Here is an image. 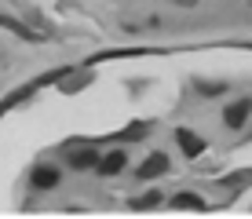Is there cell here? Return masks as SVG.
I'll use <instances>...</instances> for the list:
<instances>
[{
	"mask_svg": "<svg viewBox=\"0 0 252 219\" xmlns=\"http://www.w3.org/2000/svg\"><path fill=\"white\" fill-rule=\"evenodd\" d=\"M249 113H252V102H249V99H238L234 106L223 110V121H227V128H241V125L249 121Z\"/></svg>",
	"mask_w": 252,
	"mask_h": 219,
	"instance_id": "cell-1",
	"label": "cell"
},
{
	"mask_svg": "<svg viewBox=\"0 0 252 219\" xmlns=\"http://www.w3.org/2000/svg\"><path fill=\"white\" fill-rule=\"evenodd\" d=\"M164 168H168V157L164 154H150L146 164H139V179H158V175H164Z\"/></svg>",
	"mask_w": 252,
	"mask_h": 219,
	"instance_id": "cell-2",
	"label": "cell"
},
{
	"mask_svg": "<svg viewBox=\"0 0 252 219\" xmlns=\"http://www.w3.org/2000/svg\"><path fill=\"white\" fill-rule=\"evenodd\" d=\"M176 135H179V146H183V150H187L190 157H197V154L205 150V143H201V139H197V135H194L190 128H179Z\"/></svg>",
	"mask_w": 252,
	"mask_h": 219,
	"instance_id": "cell-3",
	"label": "cell"
},
{
	"mask_svg": "<svg viewBox=\"0 0 252 219\" xmlns=\"http://www.w3.org/2000/svg\"><path fill=\"white\" fill-rule=\"evenodd\" d=\"M55 183H59L55 168H37V172H33V190H51Z\"/></svg>",
	"mask_w": 252,
	"mask_h": 219,
	"instance_id": "cell-4",
	"label": "cell"
},
{
	"mask_svg": "<svg viewBox=\"0 0 252 219\" xmlns=\"http://www.w3.org/2000/svg\"><path fill=\"white\" fill-rule=\"evenodd\" d=\"M121 168H125V154H121V150L106 154V157H102V161H99V172H102V175H117Z\"/></svg>",
	"mask_w": 252,
	"mask_h": 219,
	"instance_id": "cell-5",
	"label": "cell"
},
{
	"mask_svg": "<svg viewBox=\"0 0 252 219\" xmlns=\"http://www.w3.org/2000/svg\"><path fill=\"white\" fill-rule=\"evenodd\" d=\"M69 164H73L77 172H84V168H95V164H99V157H95L92 150H81V154H73V157H69Z\"/></svg>",
	"mask_w": 252,
	"mask_h": 219,
	"instance_id": "cell-6",
	"label": "cell"
},
{
	"mask_svg": "<svg viewBox=\"0 0 252 219\" xmlns=\"http://www.w3.org/2000/svg\"><path fill=\"white\" fill-rule=\"evenodd\" d=\"M172 205H176V208H201V197H197V194H179Z\"/></svg>",
	"mask_w": 252,
	"mask_h": 219,
	"instance_id": "cell-7",
	"label": "cell"
},
{
	"mask_svg": "<svg viewBox=\"0 0 252 219\" xmlns=\"http://www.w3.org/2000/svg\"><path fill=\"white\" fill-rule=\"evenodd\" d=\"M143 135H146V125H132L125 131V139H143Z\"/></svg>",
	"mask_w": 252,
	"mask_h": 219,
	"instance_id": "cell-8",
	"label": "cell"
},
{
	"mask_svg": "<svg viewBox=\"0 0 252 219\" xmlns=\"http://www.w3.org/2000/svg\"><path fill=\"white\" fill-rule=\"evenodd\" d=\"M172 4H179V7H194L197 0H172Z\"/></svg>",
	"mask_w": 252,
	"mask_h": 219,
	"instance_id": "cell-9",
	"label": "cell"
}]
</instances>
